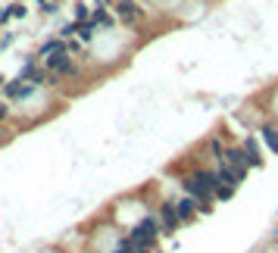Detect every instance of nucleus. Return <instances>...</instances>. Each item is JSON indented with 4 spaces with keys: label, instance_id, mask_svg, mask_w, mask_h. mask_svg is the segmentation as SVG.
Here are the masks:
<instances>
[{
    "label": "nucleus",
    "instance_id": "nucleus-4",
    "mask_svg": "<svg viewBox=\"0 0 278 253\" xmlns=\"http://www.w3.org/2000/svg\"><path fill=\"white\" fill-rule=\"evenodd\" d=\"M222 163H228L231 169H235L238 172V175H241V181H244L247 178V156H244V147H225V156H222Z\"/></svg>",
    "mask_w": 278,
    "mask_h": 253
},
{
    "label": "nucleus",
    "instance_id": "nucleus-7",
    "mask_svg": "<svg viewBox=\"0 0 278 253\" xmlns=\"http://www.w3.org/2000/svg\"><path fill=\"white\" fill-rule=\"evenodd\" d=\"M260 137H263V144L278 156V128H275V125H263V128H260Z\"/></svg>",
    "mask_w": 278,
    "mask_h": 253
},
{
    "label": "nucleus",
    "instance_id": "nucleus-5",
    "mask_svg": "<svg viewBox=\"0 0 278 253\" xmlns=\"http://www.w3.org/2000/svg\"><path fill=\"white\" fill-rule=\"evenodd\" d=\"M116 16L122 22H129V25H135V22L141 19V6H138L135 0H119V3H116Z\"/></svg>",
    "mask_w": 278,
    "mask_h": 253
},
{
    "label": "nucleus",
    "instance_id": "nucleus-11",
    "mask_svg": "<svg viewBox=\"0 0 278 253\" xmlns=\"http://www.w3.org/2000/svg\"><path fill=\"white\" fill-rule=\"evenodd\" d=\"M94 22H97V25H103V28H110V25H113V16H110L103 6H97V9H94Z\"/></svg>",
    "mask_w": 278,
    "mask_h": 253
},
{
    "label": "nucleus",
    "instance_id": "nucleus-9",
    "mask_svg": "<svg viewBox=\"0 0 278 253\" xmlns=\"http://www.w3.org/2000/svg\"><path fill=\"white\" fill-rule=\"evenodd\" d=\"M244 156H247V166L250 169H260L263 166V156H260V150H257V144H253V141L244 144Z\"/></svg>",
    "mask_w": 278,
    "mask_h": 253
},
{
    "label": "nucleus",
    "instance_id": "nucleus-6",
    "mask_svg": "<svg viewBox=\"0 0 278 253\" xmlns=\"http://www.w3.org/2000/svg\"><path fill=\"white\" fill-rule=\"evenodd\" d=\"M175 210H178V216H181V222H191L194 216H197V200H194V197H184V200L175 203Z\"/></svg>",
    "mask_w": 278,
    "mask_h": 253
},
{
    "label": "nucleus",
    "instance_id": "nucleus-1",
    "mask_svg": "<svg viewBox=\"0 0 278 253\" xmlns=\"http://www.w3.org/2000/svg\"><path fill=\"white\" fill-rule=\"evenodd\" d=\"M181 185H184V191H188V197H194L197 203H200L203 213H210V200L216 197V194H213V188H210V181H206V169L191 172L188 178H181Z\"/></svg>",
    "mask_w": 278,
    "mask_h": 253
},
{
    "label": "nucleus",
    "instance_id": "nucleus-2",
    "mask_svg": "<svg viewBox=\"0 0 278 253\" xmlns=\"http://www.w3.org/2000/svg\"><path fill=\"white\" fill-rule=\"evenodd\" d=\"M159 235H163V228H159L156 216H144V219H138L132 225V232H129V238L138 241V244H144V247H153Z\"/></svg>",
    "mask_w": 278,
    "mask_h": 253
},
{
    "label": "nucleus",
    "instance_id": "nucleus-15",
    "mask_svg": "<svg viewBox=\"0 0 278 253\" xmlns=\"http://www.w3.org/2000/svg\"><path fill=\"white\" fill-rule=\"evenodd\" d=\"M6 113H9V110L3 107V103H0V122H3V119H6Z\"/></svg>",
    "mask_w": 278,
    "mask_h": 253
},
{
    "label": "nucleus",
    "instance_id": "nucleus-12",
    "mask_svg": "<svg viewBox=\"0 0 278 253\" xmlns=\"http://www.w3.org/2000/svg\"><path fill=\"white\" fill-rule=\"evenodd\" d=\"M206 150H210L216 159H222V156H225V147H222V141H219V137H213V141L206 144Z\"/></svg>",
    "mask_w": 278,
    "mask_h": 253
},
{
    "label": "nucleus",
    "instance_id": "nucleus-3",
    "mask_svg": "<svg viewBox=\"0 0 278 253\" xmlns=\"http://www.w3.org/2000/svg\"><path fill=\"white\" fill-rule=\"evenodd\" d=\"M156 219H159V228H163V235H172V232H175V228L181 225V216H178V210H175V203H159V216H156Z\"/></svg>",
    "mask_w": 278,
    "mask_h": 253
},
{
    "label": "nucleus",
    "instance_id": "nucleus-8",
    "mask_svg": "<svg viewBox=\"0 0 278 253\" xmlns=\"http://www.w3.org/2000/svg\"><path fill=\"white\" fill-rule=\"evenodd\" d=\"M69 50V44L63 41V38H53V41H47L41 47V56H53V53H66Z\"/></svg>",
    "mask_w": 278,
    "mask_h": 253
},
{
    "label": "nucleus",
    "instance_id": "nucleus-16",
    "mask_svg": "<svg viewBox=\"0 0 278 253\" xmlns=\"http://www.w3.org/2000/svg\"><path fill=\"white\" fill-rule=\"evenodd\" d=\"M6 16H9V9H0V22H3Z\"/></svg>",
    "mask_w": 278,
    "mask_h": 253
},
{
    "label": "nucleus",
    "instance_id": "nucleus-14",
    "mask_svg": "<svg viewBox=\"0 0 278 253\" xmlns=\"http://www.w3.org/2000/svg\"><path fill=\"white\" fill-rule=\"evenodd\" d=\"M9 16H25V6H19V3H13V9H9Z\"/></svg>",
    "mask_w": 278,
    "mask_h": 253
},
{
    "label": "nucleus",
    "instance_id": "nucleus-13",
    "mask_svg": "<svg viewBox=\"0 0 278 253\" xmlns=\"http://www.w3.org/2000/svg\"><path fill=\"white\" fill-rule=\"evenodd\" d=\"M75 19H82V22L88 19V6H85V3H78V9H75Z\"/></svg>",
    "mask_w": 278,
    "mask_h": 253
},
{
    "label": "nucleus",
    "instance_id": "nucleus-10",
    "mask_svg": "<svg viewBox=\"0 0 278 253\" xmlns=\"http://www.w3.org/2000/svg\"><path fill=\"white\" fill-rule=\"evenodd\" d=\"M94 28H97V22H94V19H91V22H82V25H78V38L88 44L91 38H94Z\"/></svg>",
    "mask_w": 278,
    "mask_h": 253
}]
</instances>
